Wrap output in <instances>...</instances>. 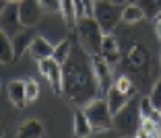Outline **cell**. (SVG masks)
I'll return each mask as SVG.
<instances>
[{
  "label": "cell",
  "instance_id": "1",
  "mask_svg": "<svg viewBox=\"0 0 161 138\" xmlns=\"http://www.w3.org/2000/svg\"><path fill=\"white\" fill-rule=\"evenodd\" d=\"M62 95H66L76 107H85L89 101L99 97L91 56L76 39H72L70 54L62 64Z\"/></svg>",
  "mask_w": 161,
  "mask_h": 138
},
{
  "label": "cell",
  "instance_id": "11",
  "mask_svg": "<svg viewBox=\"0 0 161 138\" xmlns=\"http://www.w3.org/2000/svg\"><path fill=\"white\" fill-rule=\"evenodd\" d=\"M99 56L103 58L109 66H116L120 62V56H122V45H120V39L114 33H105L103 41H101V50Z\"/></svg>",
  "mask_w": 161,
  "mask_h": 138
},
{
  "label": "cell",
  "instance_id": "32",
  "mask_svg": "<svg viewBox=\"0 0 161 138\" xmlns=\"http://www.w3.org/2000/svg\"><path fill=\"white\" fill-rule=\"evenodd\" d=\"M157 138H161V130H159V132H157Z\"/></svg>",
  "mask_w": 161,
  "mask_h": 138
},
{
  "label": "cell",
  "instance_id": "34",
  "mask_svg": "<svg viewBox=\"0 0 161 138\" xmlns=\"http://www.w3.org/2000/svg\"><path fill=\"white\" fill-rule=\"evenodd\" d=\"M159 115H161V109H159ZM159 124H161V119H159Z\"/></svg>",
  "mask_w": 161,
  "mask_h": 138
},
{
  "label": "cell",
  "instance_id": "9",
  "mask_svg": "<svg viewBox=\"0 0 161 138\" xmlns=\"http://www.w3.org/2000/svg\"><path fill=\"white\" fill-rule=\"evenodd\" d=\"M0 29L4 31L8 37L17 35L19 31H23V23L19 19V6L14 4V2H6L4 10L0 13Z\"/></svg>",
  "mask_w": 161,
  "mask_h": 138
},
{
  "label": "cell",
  "instance_id": "20",
  "mask_svg": "<svg viewBox=\"0 0 161 138\" xmlns=\"http://www.w3.org/2000/svg\"><path fill=\"white\" fill-rule=\"evenodd\" d=\"M70 48H72V39H70V37H64L60 43H56V45H54V54H52V58L56 60V62L64 64V60H66L68 54H70Z\"/></svg>",
  "mask_w": 161,
  "mask_h": 138
},
{
  "label": "cell",
  "instance_id": "19",
  "mask_svg": "<svg viewBox=\"0 0 161 138\" xmlns=\"http://www.w3.org/2000/svg\"><path fill=\"white\" fill-rule=\"evenodd\" d=\"M14 62V48L10 37L0 29V64H13Z\"/></svg>",
  "mask_w": 161,
  "mask_h": 138
},
{
  "label": "cell",
  "instance_id": "3",
  "mask_svg": "<svg viewBox=\"0 0 161 138\" xmlns=\"http://www.w3.org/2000/svg\"><path fill=\"white\" fill-rule=\"evenodd\" d=\"M103 31L97 25L93 17H83L75 25V37L80 43V48L85 50L89 56H99L101 41H103Z\"/></svg>",
  "mask_w": 161,
  "mask_h": 138
},
{
  "label": "cell",
  "instance_id": "22",
  "mask_svg": "<svg viewBox=\"0 0 161 138\" xmlns=\"http://www.w3.org/2000/svg\"><path fill=\"white\" fill-rule=\"evenodd\" d=\"M136 4L145 10V17H155L161 13V0H136Z\"/></svg>",
  "mask_w": 161,
  "mask_h": 138
},
{
  "label": "cell",
  "instance_id": "24",
  "mask_svg": "<svg viewBox=\"0 0 161 138\" xmlns=\"http://www.w3.org/2000/svg\"><path fill=\"white\" fill-rule=\"evenodd\" d=\"M149 101L153 103L155 109H161V76L157 78L155 85H153V91H151V95H149Z\"/></svg>",
  "mask_w": 161,
  "mask_h": 138
},
{
  "label": "cell",
  "instance_id": "33",
  "mask_svg": "<svg viewBox=\"0 0 161 138\" xmlns=\"http://www.w3.org/2000/svg\"><path fill=\"white\" fill-rule=\"evenodd\" d=\"M157 19H161V13H159V14H157Z\"/></svg>",
  "mask_w": 161,
  "mask_h": 138
},
{
  "label": "cell",
  "instance_id": "7",
  "mask_svg": "<svg viewBox=\"0 0 161 138\" xmlns=\"http://www.w3.org/2000/svg\"><path fill=\"white\" fill-rule=\"evenodd\" d=\"M91 62H93V74H95V82H97V93H99V97H105L109 87H112V82H114L112 66L101 56H91Z\"/></svg>",
  "mask_w": 161,
  "mask_h": 138
},
{
  "label": "cell",
  "instance_id": "18",
  "mask_svg": "<svg viewBox=\"0 0 161 138\" xmlns=\"http://www.w3.org/2000/svg\"><path fill=\"white\" fill-rule=\"evenodd\" d=\"M145 19V10L136 4V2H128V4L122 6V21L128 25H134V23H141Z\"/></svg>",
  "mask_w": 161,
  "mask_h": 138
},
{
  "label": "cell",
  "instance_id": "21",
  "mask_svg": "<svg viewBox=\"0 0 161 138\" xmlns=\"http://www.w3.org/2000/svg\"><path fill=\"white\" fill-rule=\"evenodd\" d=\"M60 13L70 29L76 25V14H75V0H60Z\"/></svg>",
  "mask_w": 161,
  "mask_h": 138
},
{
  "label": "cell",
  "instance_id": "26",
  "mask_svg": "<svg viewBox=\"0 0 161 138\" xmlns=\"http://www.w3.org/2000/svg\"><path fill=\"white\" fill-rule=\"evenodd\" d=\"M6 118H8V109L4 107V103H2V99H0V124H2ZM0 130H2V128H0Z\"/></svg>",
  "mask_w": 161,
  "mask_h": 138
},
{
  "label": "cell",
  "instance_id": "25",
  "mask_svg": "<svg viewBox=\"0 0 161 138\" xmlns=\"http://www.w3.org/2000/svg\"><path fill=\"white\" fill-rule=\"evenodd\" d=\"M39 4H42V8L47 10V13L60 10V0H39Z\"/></svg>",
  "mask_w": 161,
  "mask_h": 138
},
{
  "label": "cell",
  "instance_id": "15",
  "mask_svg": "<svg viewBox=\"0 0 161 138\" xmlns=\"http://www.w3.org/2000/svg\"><path fill=\"white\" fill-rule=\"evenodd\" d=\"M14 138H43V126L39 119H27L19 126Z\"/></svg>",
  "mask_w": 161,
  "mask_h": 138
},
{
  "label": "cell",
  "instance_id": "8",
  "mask_svg": "<svg viewBox=\"0 0 161 138\" xmlns=\"http://www.w3.org/2000/svg\"><path fill=\"white\" fill-rule=\"evenodd\" d=\"M37 68L42 72L43 78H47L50 87L54 89V93L62 95V64L56 62L54 58H46V60H39Z\"/></svg>",
  "mask_w": 161,
  "mask_h": 138
},
{
  "label": "cell",
  "instance_id": "14",
  "mask_svg": "<svg viewBox=\"0 0 161 138\" xmlns=\"http://www.w3.org/2000/svg\"><path fill=\"white\" fill-rule=\"evenodd\" d=\"M29 54H31V58H35V60H46V58H52L54 54V45L47 39L43 37H33V41H31V45H29L27 50Z\"/></svg>",
  "mask_w": 161,
  "mask_h": 138
},
{
  "label": "cell",
  "instance_id": "4",
  "mask_svg": "<svg viewBox=\"0 0 161 138\" xmlns=\"http://www.w3.org/2000/svg\"><path fill=\"white\" fill-rule=\"evenodd\" d=\"M141 107H138V99H130L120 111H116L112 118V128L122 136H130L136 134L138 126H141Z\"/></svg>",
  "mask_w": 161,
  "mask_h": 138
},
{
  "label": "cell",
  "instance_id": "17",
  "mask_svg": "<svg viewBox=\"0 0 161 138\" xmlns=\"http://www.w3.org/2000/svg\"><path fill=\"white\" fill-rule=\"evenodd\" d=\"M103 99L108 101V107H109V111H112V115H114L116 111H120V109H122V107H124V105H126L130 99H132V97H128V95H124V93H120L118 89L109 87L108 95H105Z\"/></svg>",
  "mask_w": 161,
  "mask_h": 138
},
{
  "label": "cell",
  "instance_id": "23",
  "mask_svg": "<svg viewBox=\"0 0 161 138\" xmlns=\"http://www.w3.org/2000/svg\"><path fill=\"white\" fill-rule=\"evenodd\" d=\"M37 97H39L37 81H35V78H27V81H25V99H27V103H33Z\"/></svg>",
  "mask_w": 161,
  "mask_h": 138
},
{
  "label": "cell",
  "instance_id": "13",
  "mask_svg": "<svg viewBox=\"0 0 161 138\" xmlns=\"http://www.w3.org/2000/svg\"><path fill=\"white\" fill-rule=\"evenodd\" d=\"M6 93H8V101L14 109H23L27 105L25 99V81H10L6 87Z\"/></svg>",
  "mask_w": 161,
  "mask_h": 138
},
{
  "label": "cell",
  "instance_id": "12",
  "mask_svg": "<svg viewBox=\"0 0 161 138\" xmlns=\"http://www.w3.org/2000/svg\"><path fill=\"white\" fill-rule=\"evenodd\" d=\"M33 37H35L33 27H25L23 31H19L17 35H13V37H10V41H13V48H14V60H19V58L29 50V45H31Z\"/></svg>",
  "mask_w": 161,
  "mask_h": 138
},
{
  "label": "cell",
  "instance_id": "2",
  "mask_svg": "<svg viewBox=\"0 0 161 138\" xmlns=\"http://www.w3.org/2000/svg\"><path fill=\"white\" fill-rule=\"evenodd\" d=\"M120 45H122V56H120L118 64L122 68V74L130 76L136 87L149 85L153 66L149 50L138 39H124V41H120Z\"/></svg>",
  "mask_w": 161,
  "mask_h": 138
},
{
  "label": "cell",
  "instance_id": "6",
  "mask_svg": "<svg viewBox=\"0 0 161 138\" xmlns=\"http://www.w3.org/2000/svg\"><path fill=\"white\" fill-rule=\"evenodd\" d=\"M83 111H85L87 119H89V124L93 130H97V132H105V130H112V111H109L108 107V101L103 99V97H95L93 101H89V103L83 107Z\"/></svg>",
  "mask_w": 161,
  "mask_h": 138
},
{
  "label": "cell",
  "instance_id": "29",
  "mask_svg": "<svg viewBox=\"0 0 161 138\" xmlns=\"http://www.w3.org/2000/svg\"><path fill=\"white\" fill-rule=\"evenodd\" d=\"M4 6H6V2H4V0H0V13L4 10Z\"/></svg>",
  "mask_w": 161,
  "mask_h": 138
},
{
  "label": "cell",
  "instance_id": "31",
  "mask_svg": "<svg viewBox=\"0 0 161 138\" xmlns=\"http://www.w3.org/2000/svg\"><path fill=\"white\" fill-rule=\"evenodd\" d=\"M0 138H4V132H2V130H0Z\"/></svg>",
  "mask_w": 161,
  "mask_h": 138
},
{
  "label": "cell",
  "instance_id": "28",
  "mask_svg": "<svg viewBox=\"0 0 161 138\" xmlns=\"http://www.w3.org/2000/svg\"><path fill=\"white\" fill-rule=\"evenodd\" d=\"M109 2H114V4H120V6H124V4H128L130 0H109Z\"/></svg>",
  "mask_w": 161,
  "mask_h": 138
},
{
  "label": "cell",
  "instance_id": "30",
  "mask_svg": "<svg viewBox=\"0 0 161 138\" xmlns=\"http://www.w3.org/2000/svg\"><path fill=\"white\" fill-rule=\"evenodd\" d=\"M4 2H14V4H17V2H21V0H4Z\"/></svg>",
  "mask_w": 161,
  "mask_h": 138
},
{
  "label": "cell",
  "instance_id": "5",
  "mask_svg": "<svg viewBox=\"0 0 161 138\" xmlns=\"http://www.w3.org/2000/svg\"><path fill=\"white\" fill-rule=\"evenodd\" d=\"M93 19L97 21L103 33H114V29L122 23V6L109 0H95Z\"/></svg>",
  "mask_w": 161,
  "mask_h": 138
},
{
  "label": "cell",
  "instance_id": "27",
  "mask_svg": "<svg viewBox=\"0 0 161 138\" xmlns=\"http://www.w3.org/2000/svg\"><path fill=\"white\" fill-rule=\"evenodd\" d=\"M155 33H157V37L161 39V19L155 21Z\"/></svg>",
  "mask_w": 161,
  "mask_h": 138
},
{
  "label": "cell",
  "instance_id": "16",
  "mask_svg": "<svg viewBox=\"0 0 161 138\" xmlns=\"http://www.w3.org/2000/svg\"><path fill=\"white\" fill-rule=\"evenodd\" d=\"M72 132H75L76 138H87L91 132H93V128H91L89 119H87L85 111L83 109H76L75 111V119H72Z\"/></svg>",
  "mask_w": 161,
  "mask_h": 138
},
{
  "label": "cell",
  "instance_id": "35",
  "mask_svg": "<svg viewBox=\"0 0 161 138\" xmlns=\"http://www.w3.org/2000/svg\"><path fill=\"white\" fill-rule=\"evenodd\" d=\"M159 60H161V56H159Z\"/></svg>",
  "mask_w": 161,
  "mask_h": 138
},
{
  "label": "cell",
  "instance_id": "10",
  "mask_svg": "<svg viewBox=\"0 0 161 138\" xmlns=\"http://www.w3.org/2000/svg\"><path fill=\"white\" fill-rule=\"evenodd\" d=\"M17 6H19V19L23 27H35L46 13L39 4V0H21L17 2Z\"/></svg>",
  "mask_w": 161,
  "mask_h": 138
}]
</instances>
